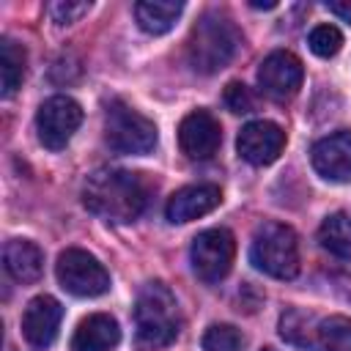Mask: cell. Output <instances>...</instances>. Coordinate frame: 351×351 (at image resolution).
I'll use <instances>...</instances> for the list:
<instances>
[{
    "instance_id": "1",
    "label": "cell",
    "mask_w": 351,
    "mask_h": 351,
    "mask_svg": "<svg viewBox=\"0 0 351 351\" xmlns=\"http://www.w3.org/2000/svg\"><path fill=\"white\" fill-rule=\"evenodd\" d=\"M82 203L90 214L107 222H132L143 214L148 203V184L140 173L101 167L93 176H88L82 186Z\"/></svg>"
},
{
    "instance_id": "2",
    "label": "cell",
    "mask_w": 351,
    "mask_h": 351,
    "mask_svg": "<svg viewBox=\"0 0 351 351\" xmlns=\"http://www.w3.org/2000/svg\"><path fill=\"white\" fill-rule=\"evenodd\" d=\"M239 47H241V33L233 25V19L222 11H208L197 19V25L189 33L186 58L195 71L214 74L233 60Z\"/></svg>"
},
{
    "instance_id": "3",
    "label": "cell",
    "mask_w": 351,
    "mask_h": 351,
    "mask_svg": "<svg viewBox=\"0 0 351 351\" xmlns=\"http://www.w3.org/2000/svg\"><path fill=\"white\" fill-rule=\"evenodd\" d=\"M134 326L137 340L148 348L170 346L181 332L178 304L173 291L165 282H145L134 302Z\"/></svg>"
},
{
    "instance_id": "4",
    "label": "cell",
    "mask_w": 351,
    "mask_h": 351,
    "mask_svg": "<svg viewBox=\"0 0 351 351\" xmlns=\"http://www.w3.org/2000/svg\"><path fill=\"white\" fill-rule=\"evenodd\" d=\"M250 261L258 271L274 280H291L299 271V241L293 228L282 222H263L250 244Z\"/></svg>"
},
{
    "instance_id": "5",
    "label": "cell",
    "mask_w": 351,
    "mask_h": 351,
    "mask_svg": "<svg viewBox=\"0 0 351 351\" xmlns=\"http://www.w3.org/2000/svg\"><path fill=\"white\" fill-rule=\"evenodd\" d=\"M104 140L115 154H148L156 145V126L134 107L112 101L104 112Z\"/></svg>"
},
{
    "instance_id": "6",
    "label": "cell",
    "mask_w": 351,
    "mask_h": 351,
    "mask_svg": "<svg viewBox=\"0 0 351 351\" xmlns=\"http://www.w3.org/2000/svg\"><path fill=\"white\" fill-rule=\"evenodd\" d=\"M55 274H58V282L71 296L90 299V296L107 293V288H110V274L99 263V258H93L90 252L77 250V247H69L58 255Z\"/></svg>"
},
{
    "instance_id": "7",
    "label": "cell",
    "mask_w": 351,
    "mask_h": 351,
    "mask_svg": "<svg viewBox=\"0 0 351 351\" xmlns=\"http://www.w3.org/2000/svg\"><path fill=\"white\" fill-rule=\"evenodd\" d=\"M233 258H236V239L225 228H208L197 233L189 250L192 269L203 282L225 280L233 266Z\"/></svg>"
},
{
    "instance_id": "8",
    "label": "cell",
    "mask_w": 351,
    "mask_h": 351,
    "mask_svg": "<svg viewBox=\"0 0 351 351\" xmlns=\"http://www.w3.org/2000/svg\"><path fill=\"white\" fill-rule=\"evenodd\" d=\"M82 123V107L71 96H49L36 112V132L44 148L60 151Z\"/></svg>"
},
{
    "instance_id": "9",
    "label": "cell",
    "mask_w": 351,
    "mask_h": 351,
    "mask_svg": "<svg viewBox=\"0 0 351 351\" xmlns=\"http://www.w3.org/2000/svg\"><path fill=\"white\" fill-rule=\"evenodd\" d=\"M302 80H304V69H302V60L293 52L277 49V52H271L261 60L258 85L266 96H271L277 101H285V99L296 96L299 88H302Z\"/></svg>"
},
{
    "instance_id": "10",
    "label": "cell",
    "mask_w": 351,
    "mask_h": 351,
    "mask_svg": "<svg viewBox=\"0 0 351 351\" xmlns=\"http://www.w3.org/2000/svg\"><path fill=\"white\" fill-rule=\"evenodd\" d=\"M285 148V132L274 121H250L236 137V151L250 165H271Z\"/></svg>"
},
{
    "instance_id": "11",
    "label": "cell",
    "mask_w": 351,
    "mask_h": 351,
    "mask_svg": "<svg viewBox=\"0 0 351 351\" xmlns=\"http://www.w3.org/2000/svg\"><path fill=\"white\" fill-rule=\"evenodd\" d=\"M60 321H63V307L55 296L41 293V296L30 299L22 313V335H25L27 346L36 351L49 348L58 337Z\"/></svg>"
},
{
    "instance_id": "12",
    "label": "cell",
    "mask_w": 351,
    "mask_h": 351,
    "mask_svg": "<svg viewBox=\"0 0 351 351\" xmlns=\"http://www.w3.org/2000/svg\"><path fill=\"white\" fill-rule=\"evenodd\" d=\"M222 143L219 121L208 110H192L178 123V145L189 159H208Z\"/></svg>"
},
{
    "instance_id": "13",
    "label": "cell",
    "mask_w": 351,
    "mask_h": 351,
    "mask_svg": "<svg viewBox=\"0 0 351 351\" xmlns=\"http://www.w3.org/2000/svg\"><path fill=\"white\" fill-rule=\"evenodd\" d=\"M310 162L321 178L335 184L348 181L351 178V129H340L329 137H321L310 151Z\"/></svg>"
},
{
    "instance_id": "14",
    "label": "cell",
    "mask_w": 351,
    "mask_h": 351,
    "mask_svg": "<svg viewBox=\"0 0 351 351\" xmlns=\"http://www.w3.org/2000/svg\"><path fill=\"white\" fill-rule=\"evenodd\" d=\"M222 200L219 186L214 184H192V186H181L170 195L167 206H165V217L173 225H184L192 222L197 217H206L208 211H214Z\"/></svg>"
},
{
    "instance_id": "15",
    "label": "cell",
    "mask_w": 351,
    "mask_h": 351,
    "mask_svg": "<svg viewBox=\"0 0 351 351\" xmlns=\"http://www.w3.org/2000/svg\"><path fill=\"white\" fill-rule=\"evenodd\" d=\"M118 343H121L118 321L107 313H93L80 321L71 337V351H112Z\"/></svg>"
},
{
    "instance_id": "16",
    "label": "cell",
    "mask_w": 351,
    "mask_h": 351,
    "mask_svg": "<svg viewBox=\"0 0 351 351\" xmlns=\"http://www.w3.org/2000/svg\"><path fill=\"white\" fill-rule=\"evenodd\" d=\"M3 263L16 282H36L44 271V252L30 239H11L3 247Z\"/></svg>"
},
{
    "instance_id": "17",
    "label": "cell",
    "mask_w": 351,
    "mask_h": 351,
    "mask_svg": "<svg viewBox=\"0 0 351 351\" xmlns=\"http://www.w3.org/2000/svg\"><path fill=\"white\" fill-rule=\"evenodd\" d=\"M184 11V3L181 0H140L134 5V16H137V25L151 33V36H162L167 33L176 19L181 16Z\"/></svg>"
},
{
    "instance_id": "18",
    "label": "cell",
    "mask_w": 351,
    "mask_h": 351,
    "mask_svg": "<svg viewBox=\"0 0 351 351\" xmlns=\"http://www.w3.org/2000/svg\"><path fill=\"white\" fill-rule=\"evenodd\" d=\"M318 241L326 252H332L343 261H351V214H343V211L329 214L321 222Z\"/></svg>"
},
{
    "instance_id": "19",
    "label": "cell",
    "mask_w": 351,
    "mask_h": 351,
    "mask_svg": "<svg viewBox=\"0 0 351 351\" xmlns=\"http://www.w3.org/2000/svg\"><path fill=\"white\" fill-rule=\"evenodd\" d=\"M25 77V47L14 38L0 41V80H3V96H11Z\"/></svg>"
},
{
    "instance_id": "20",
    "label": "cell",
    "mask_w": 351,
    "mask_h": 351,
    "mask_svg": "<svg viewBox=\"0 0 351 351\" xmlns=\"http://www.w3.org/2000/svg\"><path fill=\"white\" fill-rule=\"evenodd\" d=\"M313 318L310 315H304V313H299V310H288L282 318H280V335H282V340H288V343H293V346H299V348H318V329L315 332H307V324H310Z\"/></svg>"
},
{
    "instance_id": "21",
    "label": "cell",
    "mask_w": 351,
    "mask_h": 351,
    "mask_svg": "<svg viewBox=\"0 0 351 351\" xmlns=\"http://www.w3.org/2000/svg\"><path fill=\"white\" fill-rule=\"evenodd\" d=\"M318 348L321 351H351V321L343 315L324 318L318 324Z\"/></svg>"
},
{
    "instance_id": "22",
    "label": "cell",
    "mask_w": 351,
    "mask_h": 351,
    "mask_svg": "<svg viewBox=\"0 0 351 351\" xmlns=\"http://www.w3.org/2000/svg\"><path fill=\"white\" fill-rule=\"evenodd\" d=\"M203 348L206 351H244L247 337L233 324H211L203 335Z\"/></svg>"
},
{
    "instance_id": "23",
    "label": "cell",
    "mask_w": 351,
    "mask_h": 351,
    "mask_svg": "<svg viewBox=\"0 0 351 351\" xmlns=\"http://www.w3.org/2000/svg\"><path fill=\"white\" fill-rule=\"evenodd\" d=\"M307 44H310L313 55H318V58H332V55L340 52L343 36H340V30H337L335 25H315V27L310 30V36H307Z\"/></svg>"
},
{
    "instance_id": "24",
    "label": "cell",
    "mask_w": 351,
    "mask_h": 351,
    "mask_svg": "<svg viewBox=\"0 0 351 351\" xmlns=\"http://www.w3.org/2000/svg\"><path fill=\"white\" fill-rule=\"evenodd\" d=\"M90 11V3H85V0H80V3H74V0H58V3H49L47 5V14H49V19L52 22H58V25H69V22H77L82 14H88Z\"/></svg>"
},
{
    "instance_id": "25",
    "label": "cell",
    "mask_w": 351,
    "mask_h": 351,
    "mask_svg": "<svg viewBox=\"0 0 351 351\" xmlns=\"http://www.w3.org/2000/svg\"><path fill=\"white\" fill-rule=\"evenodd\" d=\"M225 104L230 112H250L252 110V96L250 88L241 82H228L225 85Z\"/></svg>"
},
{
    "instance_id": "26",
    "label": "cell",
    "mask_w": 351,
    "mask_h": 351,
    "mask_svg": "<svg viewBox=\"0 0 351 351\" xmlns=\"http://www.w3.org/2000/svg\"><path fill=\"white\" fill-rule=\"evenodd\" d=\"M326 8H329L335 16H340L343 22H348V25H351V0H329V3H326Z\"/></svg>"
},
{
    "instance_id": "27",
    "label": "cell",
    "mask_w": 351,
    "mask_h": 351,
    "mask_svg": "<svg viewBox=\"0 0 351 351\" xmlns=\"http://www.w3.org/2000/svg\"><path fill=\"white\" fill-rule=\"evenodd\" d=\"M250 5H252V8H274L277 3H271V0H269V3H250Z\"/></svg>"
},
{
    "instance_id": "28",
    "label": "cell",
    "mask_w": 351,
    "mask_h": 351,
    "mask_svg": "<svg viewBox=\"0 0 351 351\" xmlns=\"http://www.w3.org/2000/svg\"><path fill=\"white\" fill-rule=\"evenodd\" d=\"M261 351H274V348H261Z\"/></svg>"
}]
</instances>
